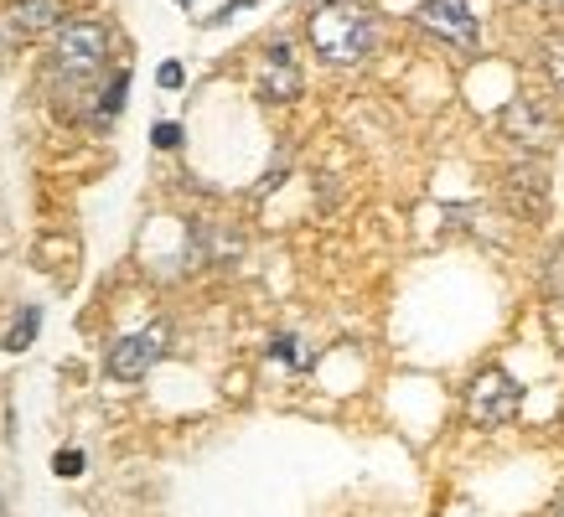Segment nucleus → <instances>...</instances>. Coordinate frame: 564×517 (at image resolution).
<instances>
[{
	"mask_svg": "<svg viewBox=\"0 0 564 517\" xmlns=\"http://www.w3.org/2000/svg\"><path fill=\"white\" fill-rule=\"evenodd\" d=\"M176 6H192V0H176Z\"/></svg>",
	"mask_w": 564,
	"mask_h": 517,
	"instance_id": "18",
	"label": "nucleus"
},
{
	"mask_svg": "<svg viewBox=\"0 0 564 517\" xmlns=\"http://www.w3.org/2000/svg\"><path fill=\"white\" fill-rule=\"evenodd\" d=\"M52 471H57V476H84V450H57V455H52Z\"/></svg>",
	"mask_w": 564,
	"mask_h": 517,
	"instance_id": "12",
	"label": "nucleus"
},
{
	"mask_svg": "<svg viewBox=\"0 0 564 517\" xmlns=\"http://www.w3.org/2000/svg\"><path fill=\"white\" fill-rule=\"evenodd\" d=\"M124 88H130V73H115V84H109V94L99 99V114H104V120H109V114H120Z\"/></svg>",
	"mask_w": 564,
	"mask_h": 517,
	"instance_id": "11",
	"label": "nucleus"
},
{
	"mask_svg": "<svg viewBox=\"0 0 564 517\" xmlns=\"http://www.w3.org/2000/svg\"><path fill=\"white\" fill-rule=\"evenodd\" d=\"M508 135H518L523 145H539V140L554 135V120H549L539 103L523 99V103H513V109H508Z\"/></svg>",
	"mask_w": 564,
	"mask_h": 517,
	"instance_id": "8",
	"label": "nucleus"
},
{
	"mask_svg": "<svg viewBox=\"0 0 564 517\" xmlns=\"http://www.w3.org/2000/svg\"><path fill=\"white\" fill-rule=\"evenodd\" d=\"M414 21H420L425 32H435L441 42L462 47V52H477V47H481L477 16L466 11L462 0H420V6H414Z\"/></svg>",
	"mask_w": 564,
	"mask_h": 517,
	"instance_id": "5",
	"label": "nucleus"
},
{
	"mask_svg": "<svg viewBox=\"0 0 564 517\" xmlns=\"http://www.w3.org/2000/svg\"><path fill=\"white\" fill-rule=\"evenodd\" d=\"M155 84H161V88H182V84H187V73H182V63H176V57H166V63H161V73H155Z\"/></svg>",
	"mask_w": 564,
	"mask_h": 517,
	"instance_id": "14",
	"label": "nucleus"
},
{
	"mask_svg": "<svg viewBox=\"0 0 564 517\" xmlns=\"http://www.w3.org/2000/svg\"><path fill=\"white\" fill-rule=\"evenodd\" d=\"M259 94H264V99H295V94H301V68L291 63V47H285V42L270 47V68L259 78Z\"/></svg>",
	"mask_w": 564,
	"mask_h": 517,
	"instance_id": "7",
	"label": "nucleus"
},
{
	"mask_svg": "<svg viewBox=\"0 0 564 517\" xmlns=\"http://www.w3.org/2000/svg\"><path fill=\"white\" fill-rule=\"evenodd\" d=\"M151 140L161 145V151H176V145H182V124H155Z\"/></svg>",
	"mask_w": 564,
	"mask_h": 517,
	"instance_id": "15",
	"label": "nucleus"
},
{
	"mask_svg": "<svg viewBox=\"0 0 564 517\" xmlns=\"http://www.w3.org/2000/svg\"><path fill=\"white\" fill-rule=\"evenodd\" d=\"M63 26V0H11L0 16V36L6 42H32Z\"/></svg>",
	"mask_w": 564,
	"mask_h": 517,
	"instance_id": "6",
	"label": "nucleus"
},
{
	"mask_svg": "<svg viewBox=\"0 0 564 517\" xmlns=\"http://www.w3.org/2000/svg\"><path fill=\"white\" fill-rule=\"evenodd\" d=\"M166 342H172V327H166V321H155L151 331H135V337H124V342L109 346V358H104V373H109L115 383H135V378H145L155 362H161Z\"/></svg>",
	"mask_w": 564,
	"mask_h": 517,
	"instance_id": "4",
	"label": "nucleus"
},
{
	"mask_svg": "<svg viewBox=\"0 0 564 517\" xmlns=\"http://www.w3.org/2000/svg\"><path fill=\"white\" fill-rule=\"evenodd\" d=\"M0 517H6V502H0Z\"/></svg>",
	"mask_w": 564,
	"mask_h": 517,
	"instance_id": "19",
	"label": "nucleus"
},
{
	"mask_svg": "<svg viewBox=\"0 0 564 517\" xmlns=\"http://www.w3.org/2000/svg\"><path fill=\"white\" fill-rule=\"evenodd\" d=\"M36 321H42V310H36V306L21 310V316H17V327L6 331V352H26V346L36 342Z\"/></svg>",
	"mask_w": 564,
	"mask_h": 517,
	"instance_id": "9",
	"label": "nucleus"
},
{
	"mask_svg": "<svg viewBox=\"0 0 564 517\" xmlns=\"http://www.w3.org/2000/svg\"><path fill=\"white\" fill-rule=\"evenodd\" d=\"M523 404V388L513 383L508 367H481L477 383L466 388V419L481 425V430H492V425H508Z\"/></svg>",
	"mask_w": 564,
	"mask_h": 517,
	"instance_id": "3",
	"label": "nucleus"
},
{
	"mask_svg": "<svg viewBox=\"0 0 564 517\" xmlns=\"http://www.w3.org/2000/svg\"><path fill=\"white\" fill-rule=\"evenodd\" d=\"M544 68H549V78H554V88L564 94V36H549L544 42Z\"/></svg>",
	"mask_w": 564,
	"mask_h": 517,
	"instance_id": "10",
	"label": "nucleus"
},
{
	"mask_svg": "<svg viewBox=\"0 0 564 517\" xmlns=\"http://www.w3.org/2000/svg\"><path fill=\"white\" fill-rule=\"evenodd\" d=\"M311 47L322 52L326 63L352 68L378 47V16L362 0H326L322 11L311 16Z\"/></svg>",
	"mask_w": 564,
	"mask_h": 517,
	"instance_id": "1",
	"label": "nucleus"
},
{
	"mask_svg": "<svg viewBox=\"0 0 564 517\" xmlns=\"http://www.w3.org/2000/svg\"><path fill=\"white\" fill-rule=\"evenodd\" d=\"M554 517H564V502H560V507H554Z\"/></svg>",
	"mask_w": 564,
	"mask_h": 517,
	"instance_id": "17",
	"label": "nucleus"
},
{
	"mask_svg": "<svg viewBox=\"0 0 564 517\" xmlns=\"http://www.w3.org/2000/svg\"><path fill=\"white\" fill-rule=\"evenodd\" d=\"M109 47H115V36H109L104 21H63L57 26V47H52L57 78H94V73H104Z\"/></svg>",
	"mask_w": 564,
	"mask_h": 517,
	"instance_id": "2",
	"label": "nucleus"
},
{
	"mask_svg": "<svg viewBox=\"0 0 564 517\" xmlns=\"http://www.w3.org/2000/svg\"><path fill=\"white\" fill-rule=\"evenodd\" d=\"M274 352H280V358H291V367H306V352H301V342H295V337H280V342H274Z\"/></svg>",
	"mask_w": 564,
	"mask_h": 517,
	"instance_id": "16",
	"label": "nucleus"
},
{
	"mask_svg": "<svg viewBox=\"0 0 564 517\" xmlns=\"http://www.w3.org/2000/svg\"><path fill=\"white\" fill-rule=\"evenodd\" d=\"M544 279H549V290L560 295L564 300V243L560 249H554V254H549V264H544Z\"/></svg>",
	"mask_w": 564,
	"mask_h": 517,
	"instance_id": "13",
	"label": "nucleus"
}]
</instances>
